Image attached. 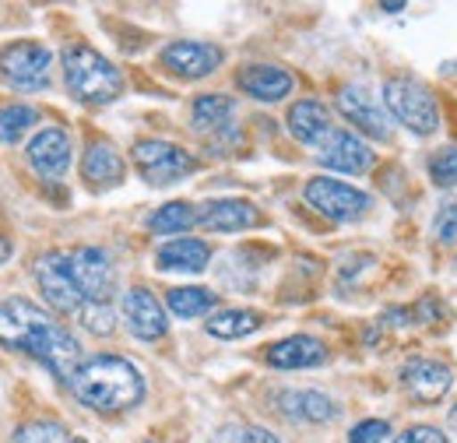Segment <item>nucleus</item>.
<instances>
[{
    "label": "nucleus",
    "instance_id": "f257e3e1",
    "mask_svg": "<svg viewBox=\"0 0 457 443\" xmlns=\"http://www.w3.org/2000/svg\"><path fill=\"white\" fill-rule=\"evenodd\" d=\"M0 345L29 352L57 380H71L78 373V366L85 363L78 338L29 299H4L0 303Z\"/></svg>",
    "mask_w": 457,
    "mask_h": 443
},
{
    "label": "nucleus",
    "instance_id": "f03ea898",
    "mask_svg": "<svg viewBox=\"0 0 457 443\" xmlns=\"http://www.w3.org/2000/svg\"><path fill=\"white\" fill-rule=\"evenodd\" d=\"M71 394L96 412H127L141 405L145 377L141 370L123 355H92L78 366V373L67 380Z\"/></svg>",
    "mask_w": 457,
    "mask_h": 443
},
{
    "label": "nucleus",
    "instance_id": "7ed1b4c3",
    "mask_svg": "<svg viewBox=\"0 0 457 443\" xmlns=\"http://www.w3.org/2000/svg\"><path fill=\"white\" fill-rule=\"evenodd\" d=\"M63 81L74 99L92 103V106H106L123 92V78L113 60H106L99 50L85 43H71L63 50Z\"/></svg>",
    "mask_w": 457,
    "mask_h": 443
},
{
    "label": "nucleus",
    "instance_id": "20e7f679",
    "mask_svg": "<svg viewBox=\"0 0 457 443\" xmlns=\"http://www.w3.org/2000/svg\"><path fill=\"white\" fill-rule=\"evenodd\" d=\"M384 106L398 123L415 130L419 138H426V134H433L440 127L436 99H433L429 85H422L419 78H408V74L387 78L384 81Z\"/></svg>",
    "mask_w": 457,
    "mask_h": 443
},
{
    "label": "nucleus",
    "instance_id": "39448f33",
    "mask_svg": "<svg viewBox=\"0 0 457 443\" xmlns=\"http://www.w3.org/2000/svg\"><path fill=\"white\" fill-rule=\"evenodd\" d=\"M130 155H134V166H137L141 180H145L148 187H170V183L190 176V172L197 169V159H194L187 148H179V145H172V141H159V138L137 141Z\"/></svg>",
    "mask_w": 457,
    "mask_h": 443
},
{
    "label": "nucleus",
    "instance_id": "423d86ee",
    "mask_svg": "<svg viewBox=\"0 0 457 443\" xmlns=\"http://www.w3.org/2000/svg\"><path fill=\"white\" fill-rule=\"evenodd\" d=\"M32 275H36V285H39L43 299H46L57 313H74V317H78V310L85 306V296H81L74 268H71V254H63V250L43 254V257L32 264Z\"/></svg>",
    "mask_w": 457,
    "mask_h": 443
},
{
    "label": "nucleus",
    "instance_id": "0eeeda50",
    "mask_svg": "<svg viewBox=\"0 0 457 443\" xmlns=\"http://www.w3.org/2000/svg\"><path fill=\"white\" fill-rule=\"evenodd\" d=\"M303 197H306V205H313L331 222H355L370 212V194L352 183L335 180V176H313L303 187Z\"/></svg>",
    "mask_w": 457,
    "mask_h": 443
},
{
    "label": "nucleus",
    "instance_id": "6e6552de",
    "mask_svg": "<svg viewBox=\"0 0 457 443\" xmlns=\"http://www.w3.org/2000/svg\"><path fill=\"white\" fill-rule=\"evenodd\" d=\"M50 63L54 54L32 39H21V43H11L0 50V74L4 81H11L14 88L21 92H36L50 81Z\"/></svg>",
    "mask_w": 457,
    "mask_h": 443
},
{
    "label": "nucleus",
    "instance_id": "1a4fd4ad",
    "mask_svg": "<svg viewBox=\"0 0 457 443\" xmlns=\"http://www.w3.org/2000/svg\"><path fill=\"white\" fill-rule=\"evenodd\" d=\"M71 268H74L85 303H110L116 296V268L106 250L78 247V250H71Z\"/></svg>",
    "mask_w": 457,
    "mask_h": 443
},
{
    "label": "nucleus",
    "instance_id": "9d476101",
    "mask_svg": "<svg viewBox=\"0 0 457 443\" xmlns=\"http://www.w3.org/2000/svg\"><path fill=\"white\" fill-rule=\"evenodd\" d=\"M338 110L342 116L362 134L377 138V141H387L391 138V116H387V106L362 85H345L338 92Z\"/></svg>",
    "mask_w": 457,
    "mask_h": 443
},
{
    "label": "nucleus",
    "instance_id": "9b49d317",
    "mask_svg": "<svg viewBox=\"0 0 457 443\" xmlns=\"http://www.w3.org/2000/svg\"><path fill=\"white\" fill-rule=\"evenodd\" d=\"M320 166L335 169V172H348V176H359V172H370L373 169V148L355 134V130H342L335 127L328 134V141L320 145Z\"/></svg>",
    "mask_w": 457,
    "mask_h": 443
},
{
    "label": "nucleus",
    "instance_id": "f8f14e48",
    "mask_svg": "<svg viewBox=\"0 0 457 443\" xmlns=\"http://www.w3.org/2000/svg\"><path fill=\"white\" fill-rule=\"evenodd\" d=\"M401 388L408 390L419 405H436L444 401L451 388H454V373L447 363H436V359H411L404 363L401 370Z\"/></svg>",
    "mask_w": 457,
    "mask_h": 443
},
{
    "label": "nucleus",
    "instance_id": "ddd939ff",
    "mask_svg": "<svg viewBox=\"0 0 457 443\" xmlns=\"http://www.w3.org/2000/svg\"><path fill=\"white\" fill-rule=\"evenodd\" d=\"M123 321L134 338L141 341H159L162 334L170 331V317H166V306L148 292V288H127L123 292Z\"/></svg>",
    "mask_w": 457,
    "mask_h": 443
},
{
    "label": "nucleus",
    "instance_id": "4468645a",
    "mask_svg": "<svg viewBox=\"0 0 457 443\" xmlns=\"http://www.w3.org/2000/svg\"><path fill=\"white\" fill-rule=\"evenodd\" d=\"M159 60L176 78H208L212 71H219V63L226 60V54L219 46H212V43L179 39V43H170Z\"/></svg>",
    "mask_w": 457,
    "mask_h": 443
},
{
    "label": "nucleus",
    "instance_id": "2eb2a0df",
    "mask_svg": "<svg viewBox=\"0 0 457 443\" xmlns=\"http://www.w3.org/2000/svg\"><path fill=\"white\" fill-rule=\"evenodd\" d=\"M328 363V345L310 334H292L268 348V366L275 370H313Z\"/></svg>",
    "mask_w": 457,
    "mask_h": 443
},
{
    "label": "nucleus",
    "instance_id": "dca6fc26",
    "mask_svg": "<svg viewBox=\"0 0 457 443\" xmlns=\"http://www.w3.org/2000/svg\"><path fill=\"white\" fill-rule=\"evenodd\" d=\"M29 166L39 176L57 180L71 166V138L60 127H46L29 141Z\"/></svg>",
    "mask_w": 457,
    "mask_h": 443
},
{
    "label": "nucleus",
    "instance_id": "f3484780",
    "mask_svg": "<svg viewBox=\"0 0 457 443\" xmlns=\"http://www.w3.org/2000/svg\"><path fill=\"white\" fill-rule=\"evenodd\" d=\"M257 222H261V212L243 197H219L197 212V225L212 232H243V229H253Z\"/></svg>",
    "mask_w": 457,
    "mask_h": 443
},
{
    "label": "nucleus",
    "instance_id": "a211bd4d",
    "mask_svg": "<svg viewBox=\"0 0 457 443\" xmlns=\"http://www.w3.org/2000/svg\"><path fill=\"white\" fill-rule=\"evenodd\" d=\"M275 405L282 408V415L295 419V422L320 426V422L338 419V405L328 394H320V390H278L275 394Z\"/></svg>",
    "mask_w": 457,
    "mask_h": 443
},
{
    "label": "nucleus",
    "instance_id": "6ab92c4d",
    "mask_svg": "<svg viewBox=\"0 0 457 443\" xmlns=\"http://www.w3.org/2000/svg\"><path fill=\"white\" fill-rule=\"evenodd\" d=\"M236 85L250 96V99H261V103H278L292 92V74L282 67H271V63H253V67H243Z\"/></svg>",
    "mask_w": 457,
    "mask_h": 443
},
{
    "label": "nucleus",
    "instance_id": "aec40b11",
    "mask_svg": "<svg viewBox=\"0 0 457 443\" xmlns=\"http://www.w3.org/2000/svg\"><path fill=\"white\" fill-rule=\"evenodd\" d=\"M208 261H212V250L204 239H170L159 247L155 254V264L159 272H187V275H197V272H208Z\"/></svg>",
    "mask_w": 457,
    "mask_h": 443
},
{
    "label": "nucleus",
    "instance_id": "412c9836",
    "mask_svg": "<svg viewBox=\"0 0 457 443\" xmlns=\"http://www.w3.org/2000/svg\"><path fill=\"white\" fill-rule=\"evenodd\" d=\"M81 176L92 187H116L127 176V163L110 141H92L85 148V159H81Z\"/></svg>",
    "mask_w": 457,
    "mask_h": 443
},
{
    "label": "nucleus",
    "instance_id": "4be33fe9",
    "mask_svg": "<svg viewBox=\"0 0 457 443\" xmlns=\"http://www.w3.org/2000/svg\"><path fill=\"white\" fill-rule=\"evenodd\" d=\"M288 130H292L303 145H324L335 127H331V113H328L324 103H317V99H299V103L288 110Z\"/></svg>",
    "mask_w": 457,
    "mask_h": 443
},
{
    "label": "nucleus",
    "instance_id": "5701e85b",
    "mask_svg": "<svg viewBox=\"0 0 457 443\" xmlns=\"http://www.w3.org/2000/svg\"><path fill=\"white\" fill-rule=\"evenodd\" d=\"M232 99L228 96H197L194 99V110H190V120H194V130L197 134H208V138H219V134H228L236 138L232 130Z\"/></svg>",
    "mask_w": 457,
    "mask_h": 443
},
{
    "label": "nucleus",
    "instance_id": "b1692460",
    "mask_svg": "<svg viewBox=\"0 0 457 443\" xmlns=\"http://www.w3.org/2000/svg\"><path fill=\"white\" fill-rule=\"evenodd\" d=\"M261 328V313L257 310H219L208 317V334L222 338V341H236L246 338Z\"/></svg>",
    "mask_w": 457,
    "mask_h": 443
},
{
    "label": "nucleus",
    "instance_id": "393cba45",
    "mask_svg": "<svg viewBox=\"0 0 457 443\" xmlns=\"http://www.w3.org/2000/svg\"><path fill=\"white\" fill-rule=\"evenodd\" d=\"M215 303H219V296L208 292V288H197V285L172 288L170 296H166V306H170L176 317H183V321H190V317H204Z\"/></svg>",
    "mask_w": 457,
    "mask_h": 443
},
{
    "label": "nucleus",
    "instance_id": "a878e982",
    "mask_svg": "<svg viewBox=\"0 0 457 443\" xmlns=\"http://www.w3.org/2000/svg\"><path fill=\"white\" fill-rule=\"evenodd\" d=\"M194 225H197V208L187 205V201H170L159 212H152V219H148V229L162 232V236H172V232L179 236V232H187Z\"/></svg>",
    "mask_w": 457,
    "mask_h": 443
},
{
    "label": "nucleus",
    "instance_id": "bb28decb",
    "mask_svg": "<svg viewBox=\"0 0 457 443\" xmlns=\"http://www.w3.org/2000/svg\"><path fill=\"white\" fill-rule=\"evenodd\" d=\"M11 443H81V440L63 422H57V419H32V422H25V426L14 430Z\"/></svg>",
    "mask_w": 457,
    "mask_h": 443
},
{
    "label": "nucleus",
    "instance_id": "cd10ccee",
    "mask_svg": "<svg viewBox=\"0 0 457 443\" xmlns=\"http://www.w3.org/2000/svg\"><path fill=\"white\" fill-rule=\"evenodd\" d=\"M36 123H39V113L32 106H4L0 110V145L21 141Z\"/></svg>",
    "mask_w": 457,
    "mask_h": 443
},
{
    "label": "nucleus",
    "instance_id": "c85d7f7f",
    "mask_svg": "<svg viewBox=\"0 0 457 443\" xmlns=\"http://www.w3.org/2000/svg\"><path fill=\"white\" fill-rule=\"evenodd\" d=\"M78 321L92 334H103V338L116 331V313L110 310V303H85L78 310Z\"/></svg>",
    "mask_w": 457,
    "mask_h": 443
},
{
    "label": "nucleus",
    "instance_id": "c756f323",
    "mask_svg": "<svg viewBox=\"0 0 457 443\" xmlns=\"http://www.w3.org/2000/svg\"><path fill=\"white\" fill-rule=\"evenodd\" d=\"M429 176L436 187H457V148H440L429 159Z\"/></svg>",
    "mask_w": 457,
    "mask_h": 443
},
{
    "label": "nucleus",
    "instance_id": "7c9ffc66",
    "mask_svg": "<svg viewBox=\"0 0 457 443\" xmlns=\"http://www.w3.org/2000/svg\"><path fill=\"white\" fill-rule=\"evenodd\" d=\"M387 437H391V426H387L384 419H366V422L352 426L348 443H384Z\"/></svg>",
    "mask_w": 457,
    "mask_h": 443
},
{
    "label": "nucleus",
    "instance_id": "2f4dec72",
    "mask_svg": "<svg viewBox=\"0 0 457 443\" xmlns=\"http://www.w3.org/2000/svg\"><path fill=\"white\" fill-rule=\"evenodd\" d=\"M395 443H451V440L436 426H408L401 437H395Z\"/></svg>",
    "mask_w": 457,
    "mask_h": 443
},
{
    "label": "nucleus",
    "instance_id": "473e14b6",
    "mask_svg": "<svg viewBox=\"0 0 457 443\" xmlns=\"http://www.w3.org/2000/svg\"><path fill=\"white\" fill-rule=\"evenodd\" d=\"M436 236L444 243H454L457 239V201L440 208V215H436Z\"/></svg>",
    "mask_w": 457,
    "mask_h": 443
},
{
    "label": "nucleus",
    "instance_id": "72a5a7b5",
    "mask_svg": "<svg viewBox=\"0 0 457 443\" xmlns=\"http://www.w3.org/2000/svg\"><path fill=\"white\" fill-rule=\"evenodd\" d=\"M239 443H282L271 430H261V426H250V430H243V437Z\"/></svg>",
    "mask_w": 457,
    "mask_h": 443
},
{
    "label": "nucleus",
    "instance_id": "f704fd0d",
    "mask_svg": "<svg viewBox=\"0 0 457 443\" xmlns=\"http://www.w3.org/2000/svg\"><path fill=\"white\" fill-rule=\"evenodd\" d=\"M7 257H11V243H7V239H4V236H0V264H4V261H7Z\"/></svg>",
    "mask_w": 457,
    "mask_h": 443
},
{
    "label": "nucleus",
    "instance_id": "c9c22d12",
    "mask_svg": "<svg viewBox=\"0 0 457 443\" xmlns=\"http://www.w3.org/2000/svg\"><path fill=\"white\" fill-rule=\"evenodd\" d=\"M384 11H391V14H398V11H404V4H401V0H395V4H384Z\"/></svg>",
    "mask_w": 457,
    "mask_h": 443
},
{
    "label": "nucleus",
    "instance_id": "e433bc0d",
    "mask_svg": "<svg viewBox=\"0 0 457 443\" xmlns=\"http://www.w3.org/2000/svg\"><path fill=\"white\" fill-rule=\"evenodd\" d=\"M451 426H457V405L451 408Z\"/></svg>",
    "mask_w": 457,
    "mask_h": 443
}]
</instances>
